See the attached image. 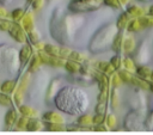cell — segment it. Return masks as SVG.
I'll use <instances>...</instances> for the list:
<instances>
[{"label": "cell", "instance_id": "cell-14", "mask_svg": "<svg viewBox=\"0 0 153 135\" xmlns=\"http://www.w3.org/2000/svg\"><path fill=\"white\" fill-rule=\"evenodd\" d=\"M139 22L140 24L142 25L143 29H147V27H153V16L152 14H143L141 17H139Z\"/></svg>", "mask_w": 153, "mask_h": 135}, {"label": "cell", "instance_id": "cell-10", "mask_svg": "<svg viewBox=\"0 0 153 135\" xmlns=\"http://www.w3.org/2000/svg\"><path fill=\"white\" fill-rule=\"evenodd\" d=\"M76 124L79 127H90L92 124V116L88 113H81L78 119H76Z\"/></svg>", "mask_w": 153, "mask_h": 135}, {"label": "cell", "instance_id": "cell-28", "mask_svg": "<svg viewBox=\"0 0 153 135\" xmlns=\"http://www.w3.org/2000/svg\"><path fill=\"white\" fill-rule=\"evenodd\" d=\"M71 51H72V50H71L69 48H67V47L59 48V56H60V57H62V59H66V57H68V56H69Z\"/></svg>", "mask_w": 153, "mask_h": 135}, {"label": "cell", "instance_id": "cell-1", "mask_svg": "<svg viewBox=\"0 0 153 135\" xmlns=\"http://www.w3.org/2000/svg\"><path fill=\"white\" fill-rule=\"evenodd\" d=\"M55 105L61 111L69 115L82 113L88 106V99L86 93L75 87H65L55 97Z\"/></svg>", "mask_w": 153, "mask_h": 135}, {"label": "cell", "instance_id": "cell-25", "mask_svg": "<svg viewBox=\"0 0 153 135\" xmlns=\"http://www.w3.org/2000/svg\"><path fill=\"white\" fill-rule=\"evenodd\" d=\"M103 2H104L106 6H109V7L114 8V10H118V8L122 7L120 0H103Z\"/></svg>", "mask_w": 153, "mask_h": 135}, {"label": "cell", "instance_id": "cell-36", "mask_svg": "<svg viewBox=\"0 0 153 135\" xmlns=\"http://www.w3.org/2000/svg\"><path fill=\"white\" fill-rule=\"evenodd\" d=\"M149 79L152 80V82H153V70H152V73H151V76H149Z\"/></svg>", "mask_w": 153, "mask_h": 135}, {"label": "cell", "instance_id": "cell-31", "mask_svg": "<svg viewBox=\"0 0 153 135\" xmlns=\"http://www.w3.org/2000/svg\"><path fill=\"white\" fill-rule=\"evenodd\" d=\"M29 55H30V49L29 48H24L23 51H22V60L25 62L29 59Z\"/></svg>", "mask_w": 153, "mask_h": 135}, {"label": "cell", "instance_id": "cell-21", "mask_svg": "<svg viewBox=\"0 0 153 135\" xmlns=\"http://www.w3.org/2000/svg\"><path fill=\"white\" fill-rule=\"evenodd\" d=\"M105 121H106V127L109 128V129H114L115 127H116V124H117V118L115 117V115H109V116H106L105 117Z\"/></svg>", "mask_w": 153, "mask_h": 135}, {"label": "cell", "instance_id": "cell-2", "mask_svg": "<svg viewBox=\"0 0 153 135\" xmlns=\"http://www.w3.org/2000/svg\"><path fill=\"white\" fill-rule=\"evenodd\" d=\"M135 39L134 37L130 35V32L128 35H124L123 36V41H122V53L124 54H131L135 49Z\"/></svg>", "mask_w": 153, "mask_h": 135}, {"label": "cell", "instance_id": "cell-26", "mask_svg": "<svg viewBox=\"0 0 153 135\" xmlns=\"http://www.w3.org/2000/svg\"><path fill=\"white\" fill-rule=\"evenodd\" d=\"M96 113H105L106 111V102H98L94 108Z\"/></svg>", "mask_w": 153, "mask_h": 135}, {"label": "cell", "instance_id": "cell-33", "mask_svg": "<svg viewBox=\"0 0 153 135\" xmlns=\"http://www.w3.org/2000/svg\"><path fill=\"white\" fill-rule=\"evenodd\" d=\"M147 13H148V14H152V16H153V5H152V6H151V7L148 8V11H147Z\"/></svg>", "mask_w": 153, "mask_h": 135}, {"label": "cell", "instance_id": "cell-4", "mask_svg": "<svg viewBox=\"0 0 153 135\" xmlns=\"http://www.w3.org/2000/svg\"><path fill=\"white\" fill-rule=\"evenodd\" d=\"M94 66L97 67V69H98L99 72L104 73L105 75H110L111 73H114V72H115L114 67H112V66H111V63H110V62H108V61H98V62H96V65H94Z\"/></svg>", "mask_w": 153, "mask_h": 135}, {"label": "cell", "instance_id": "cell-15", "mask_svg": "<svg viewBox=\"0 0 153 135\" xmlns=\"http://www.w3.org/2000/svg\"><path fill=\"white\" fill-rule=\"evenodd\" d=\"M117 74H118V76H120V79L122 80V82L130 84V80H131V76H133L131 72H129V70H127V69L123 68V69H118Z\"/></svg>", "mask_w": 153, "mask_h": 135}, {"label": "cell", "instance_id": "cell-18", "mask_svg": "<svg viewBox=\"0 0 153 135\" xmlns=\"http://www.w3.org/2000/svg\"><path fill=\"white\" fill-rule=\"evenodd\" d=\"M109 93H110L109 86L100 88V90H99V93H98V96H97V102H106V100L109 99Z\"/></svg>", "mask_w": 153, "mask_h": 135}, {"label": "cell", "instance_id": "cell-9", "mask_svg": "<svg viewBox=\"0 0 153 135\" xmlns=\"http://www.w3.org/2000/svg\"><path fill=\"white\" fill-rule=\"evenodd\" d=\"M43 119L44 121H48V122H54V123H63V118L60 113L57 112H53V111H49L47 113L43 115Z\"/></svg>", "mask_w": 153, "mask_h": 135}, {"label": "cell", "instance_id": "cell-5", "mask_svg": "<svg viewBox=\"0 0 153 135\" xmlns=\"http://www.w3.org/2000/svg\"><path fill=\"white\" fill-rule=\"evenodd\" d=\"M130 19H131V17L127 13V11H126V12H122V13L120 14L117 22H116V29H118V30H124V29L127 27V25H128V23H129Z\"/></svg>", "mask_w": 153, "mask_h": 135}, {"label": "cell", "instance_id": "cell-27", "mask_svg": "<svg viewBox=\"0 0 153 135\" xmlns=\"http://www.w3.org/2000/svg\"><path fill=\"white\" fill-rule=\"evenodd\" d=\"M105 121V115L104 113H96L92 117V124H100Z\"/></svg>", "mask_w": 153, "mask_h": 135}, {"label": "cell", "instance_id": "cell-19", "mask_svg": "<svg viewBox=\"0 0 153 135\" xmlns=\"http://www.w3.org/2000/svg\"><path fill=\"white\" fill-rule=\"evenodd\" d=\"M122 66L124 67V69H127V70H129V72H134L135 68H136L134 61H133L130 57H124V59L122 60Z\"/></svg>", "mask_w": 153, "mask_h": 135}, {"label": "cell", "instance_id": "cell-11", "mask_svg": "<svg viewBox=\"0 0 153 135\" xmlns=\"http://www.w3.org/2000/svg\"><path fill=\"white\" fill-rule=\"evenodd\" d=\"M135 70H136V75L139 78L145 79V80L149 79L151 73H152V69L149 67H147V66H139L137 68H135Z\"/></svg>", "mask_w": 153, "mask_h": 135}, {"label": "cell", "instance_id": "cell-12", "mask_svg": "<svg viewBox=\"0 0 153 135\" xmlns=\"http://www.w3.org/2000/svg\"><path fill=\"white\" fill-rule=\"evenodd\" d=\"M63 67H65V69H66L68 73H71V74H75V73H79L80 63H78V62H75V61L69 60V61L65 62Z\"/></svg>", "mask_w": 153, "mask_h": 135}, {"label": "cell", "instance_id": "cell-30", "mask_svg": "<svg viewBox=\"0 0 153 135\" xmlns=\"http://www.w3.org/2000/svg\"><path fill=\"white\" fill-rule=\"evenodd\" d=\"M93 130H96V131H108L109 128L106 125H104L103 123H100V124H94Z\"/></svg>", "mask_w": 153, "mask_h": 135}, {"label": "cell", "instance_id": "cell-7", "mask_svg": "<svg viewBox=\"0 0 153 135\" xmlns=\"http://www.w3.org/2000/svg\"><path fill=\"white\" fill-rule=\"evenodd\" d=\"M130 84H133L134 86H136V87H139V88H141V90H145V91H147L148 87H149V82H148L147 80L142 79V78H139L137 75H136V76H135V75L131 76Z\"/></svg>", "mask_w": 153, "mask_h": 135}, {"label": "cell", "instance_id": "cell-3", "mask_svg": "<svg viewBox=\"0 0 153 135\" xmlns=\"http://www.w3.org/2000/svg\"><path fill=\"white\" fill-rule=\"evenodd\" d=\"M123 30H120L117 33H115L114 39H112V44H111V49L115 53H122V41H123Z\"/></svg>", "mask_w": 153, "mask_h": 135}, {"label": "cell", "instance_id": "cell-6", "mask_svg": "<svg viewBox=\"0 0 153 135\" xmlns=\"http://www.w3.org/2000/svg\"><path fill=\"white\" fill-rule=\"evenodd\" d=\"M127 13L131 17V18H139L143 14H146V11L142 7H139L136 5H129L127 8Z\"/></svg>", "mask_w": 153, "mask_h": 135}, {"label": "cell", "instance_id": "cell-24", "mask_svg": "<svg viewBox=\"0 0 153 135\" xmlns=\"http://www.w3.org/2000/svg\"><path fill=\"white\" fill-rule=\"evenodd\" d=\"M27 129L29 130H38L42 129V123L38 119H32L27 123Z\"/></svg>", "mask_w": 153, "mask_h": 135}, {"label": "cell", "instance_id": "cell-13", "mask_svg": "<svg viewBox=\"0 0 153 135\" xmlns=\"http://www.w3.org/2000/svg\"><path fill=\"white\" fill-rule=\"evenodd\" d=\"M109 99H110L111 108L112 109H118V106H120V96L117 93V88H114L112 91H110Z\"/></svg>", "mask_w": 153, "mask_h": 135}, {"label": "cell", "instance_id": "cell-35", "mask_svg": "<svg viewBox=\"0 0 153 135\" xmlns=\"http://www.w3.org/2000/svg\"><path fill=\"white\" fill-rule=\"evenodd\" d=\"M148 90H149L151 92H153V82H151V84H149V87H148Z\"/></svg>", "mask_w": 153, "mask_h": 135}, {"label": "cell", "instance_id": "cell-16", "mask_svg": "<svg viewBox=\"0 0 153 135\" xmlns=\"http://www.w3.org/2000/svg\"><path fill=\"white\" fill-rule=\"evenodd\" d=\"M68 59L72 60V61L78 62V63H81V62L86 61V56H85L82 53H79V51H71Z\"/></svg>", "mask_w": 153, "mask_h": 135}, {"label": "cell", "instance_id": "cell-29", "mask_svg": "<svg viewBox=\"0 0 153 135\" xmlns=\"http://www.w3.org/2000/svg\"><path fill=\"white\" fill-rule=\"evenodd\" d=\"M57 85H59V80H53V82L50 84V90H49V92H48V94H47V98H48V99L54 96V93H55V87H56Z\"/></svg>", "mask_w": 153, "mask_h": 135}, {"label": "cell", "instance_id": "cell-17", "mask_svg": "<svg viewBox=\"0 0 153 135\" xmlns=\"http://www.w3.org/2000/svg\"><path fill=\"white\" fill-rule=\"evenodd\" d=\"M109 84L114 87V88H118L121 85H122V80L120 79V76H118V74L117 73H111L110 74V79H109Z\"/></svg>", "mask_w": 153, "mask_h": 135}, {"label": "cell", "instance_id": "cell-37", "mask_svg": "<svg viewBox=\"0 0 153 135\" xmlns=\"http://www.w3.org/2000/svg\"><path fill=\"white\" fill-rule=\"evenodd\" d=\"M73 1H79V0H73Z\"/></svg>", "mask_w": 153, "mask_h": 135}, {"label": "cell", "instance_id": "cell-32", "mask_svg": "<svg viewBox=\"0 0 153 135\" xmlns=\"http://www.w3.org/2000/svg\"><path fill=\"white\" fill-rule=\"evenodd\" d=\"M42 5H43V0H36V1L33 2V7H35L36 10H37V8H41Z\"/></svg>", "mask_w": 153, "mask_h": 135}, {"label": "cell", "instance_id": "cell-23", "mask_svg": "<svg viewBox=\"0 0 153 135\" xmlns=\"http://www.w3.org/2000/svg\"><path fill=\"white\" fill-rule=\"evenodd\" d=\"M44 51L48 54V55H53V56H59V48L57 47H54V45H50V44H47L44 47Z\"/></svg>", "mask_w": 153, "mask_h": 135}, {"label": "cell", "instance_id": "cell-34", "mask_svg": "<svg viewBox=\"0 0 153 135\" xmlns=\"http://www.w3.org/2000/svg\"><path fill=\"white\" fill-rule=\"evenodd\" d=\"M120 2H121V5H127L129 2V0H120Z\"/></svg>", "mask_w": 153, "mask_h": 135}, {"label": "cell", "instance_id": "cell-20", "mask_svg": "<svg viewBox=\"0 0 153 135\" xmlns=\"http://www.w3.org/2000/svg\"><path fill=\"white\" fill-rule=\"evenodd\" d=\"M109 62L111 63V66L114 67L115 70H118L121 68V66H122V59H121V56L118 54H116L115 56H112Z\"/></svg>", "mask_w": 153, "mask_h": 135}, {"label": "cell", "instance_id": "cell-22", "mask_svg": "<svg viewBox=\"0 0 153 135\" xmlns=\"http://www.w3.org/2000/svg\"><path fill=\"white\" fill-rule=\"evenodd\" d=\"M48 130H53V131H60V130H65L63 123H54V122H49V124L47 125Z\"/></svg>", "mask_w": 153, "mask_h": 135}, {"label": "cell", "instance_id": "cell-8", "mask_svg": "<svg viewBox=\"0 0 153 135\" xmlns=\"http://www.w3.org/2000/svg\"><path fill=\"white\" fill-rule=\"evenodd\" d=\"M127 31L128 32H139V31H141L143 27H142V25L140 24V22H139V18H133V19H130L129 20V23H128V25H127Z\"/></svg>", "mask_w": 153, "mask_h": 135}]
</instances>
